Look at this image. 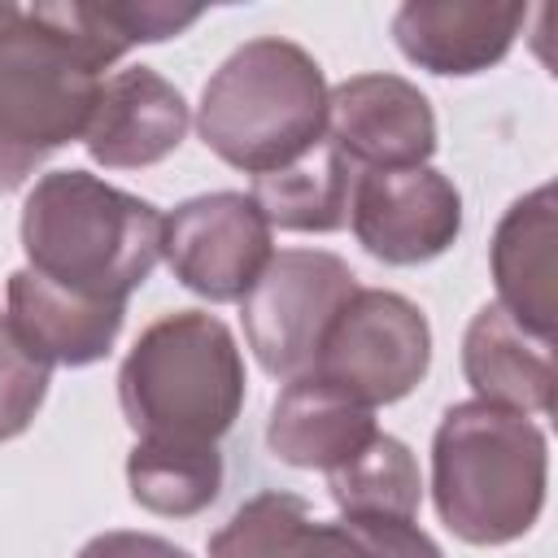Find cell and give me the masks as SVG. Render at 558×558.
<instances>
[{"label": "cell", "instance_id": "cell-19", "mask_svg": "<svg viewBox=\"0 0 558 558\" xmlns=\"http://www.w3.org/2000/svg\"><path fill=\"white\" fill-rule=\"evenodd\" d=\"M227 462L218 445L135 440L126 453V493L140 510L161 519H192L222 493Z\"/></svg>", "mask_w": 558, "mask_h": 558}, {"label": "cell", "instance_id": "cell-13", "mask_svg": "<svg viewBox=\"0 0 558 558\" xmlns=\"http://www.w3.org/2000/svg\"><path fill=\"white\" fill-rule=\"evenodd\" d=\"M527 22L523 4L493 0H405L392 13L397 52L440 78H471L506 61Z\"/></svg>", "mask_w": 558, "mask_h": 558}, {"label": "cell", "instance_id": "cell-22", "mask_svg": "<svg viewBox=\"0 0 558 558\" xmlns=\"http://www.w3.org/2000/svg\"><path fill=\"white\" fill-rule=\"evenodd\" d=\"M74 558H192L183 545L157 536V532H131V527H113L92 536Z\"/></svg>", "mask_w": 558, "mask_h": 558}, {"label": "cell", "instance_id": "cell-14", "mask_svg": "<svg viewBox=\"0 0 558 558\" xmlns=\"http://www.w3.org/2000/svg\"><path fill=\"white\" fill-rule=\"evenodd\" d=\"M554 244H558V201L554 183H541L510 201L497 218L488 244V270L497 283V305L541 340H554L558 296H554Z\"/></svg>", "mask_w": 558, "mask_h": 558}, {"label": "cell", "instance_id": "cell-6", "mask_svg": "<svg viewBox=\"0 0 558 558\" xmlns=\"http://www.w3.org/2000/svg\"><path fill=\"white\" fill-rule=\"evenodd\" d=\"M357 288L362 283L344 257L327 248H279L240 301L244 340L257 366L275 379L314 371L331 318Z\"/></svg>", "mask_w": 558, "mask_h": 558}, {"label": "cell", "instance_id": "cell-16", "mask_svg": "<svg viewBox=\"0 0 558 558\" xmlns=\"http://www.w3.org/2000/svg\"><path fill=\"white\" fill-rule=\"evenodd\" d=\"M462 375L475 401L527 418L554 410V340H541L527 327H519L497 301L480 305L466 323Z\"/></svg>", "mask_w": 558, "mask_h": 558}, {"label": "cell", "instance_id": "cell-18", "mask_svg": "<svg viewBox=\"0 0 558 558\" xmlns=\"http://www.w3.org/2000/svg\"><path fill=\"white\" fill-rule=\"evenodd\" d=\"M357 166L323 135L314 148H305L296 161L257 174L253 201L266 214L270 231H301V235H331L349 227V201H353Z\"/></svg>", "mask_w": 558, "mask_h": 558}, {"label": "cell", "instance_id": "cell-4", "mask_svg": "<svg viewBox=\"0 0 558 558\" xmlns=\"http://www.w3.org/2000/svg\"><path fill=\"white\" fill-rule=\"evenodd\" d=\"M248 397L244 353L209 310L153 318L118 366V405L135 440L218 445Z\"/></svg>", "mask_w": 558, "mask_h": 558}, {"label": "cell", "instance_id": "cell-1", "mask_svg": "<svg viewBox=\"0 0 558 558\" xmlns=\"http://www.w3.org/2000/svg\"><path fill=\"white\" fill-rule=\"evenodd\" d=\"M126 52L113 4H0V192L83 140L105 70Z\"/></svg>", "mask_w": 558, "mask_h": 558}, {"label": "cell", "instance_id": "cell-17", "mask_svg": "<svg viewBox=\"0 0 558 558\" xmlns=\"http://www.w3.org/2000/svg\"><path fill=\"white\" fill-rule=\"evenodd\" d=\"M9 323L48 366H96L113 353L118 331L126 323V305H96L61 292L31 266L13 270L4 283Z\"/></svg>", "mask_w": 558, "mask_h": 558}, {"label": "cell", "instance_id": "cell-10", "mask_svg": "<svg viewBox=\"0 0 558 558\" xmlns=\"http://www.w3.org/2000/svg\"><path fill=\"white\" fill-rule=\"evenodd\" d=\"M349 231L384 266L436 262L462 235V192L432 166L357 170Z\"/></svg>", "mask_w": 558, "mask_h": 558}, {"label": "cell", "instance_id": "cell-2", "mask_svg": "<svg viewBox=\"0 0 558 558\" xmlns=\"http://www.w3.org/2000/svg\"><path fill=\"white\" fill-rule=\"evenodd\" d=\"M166 214L100 174L48 170L22 201V253L35 275L96 305H126L161 262Z\"/></svg>", "mask_w": 558, "mask_h": 558}, {"label": "cell", "instance_id": "cell-3", "mask_svg": "<svg viewBox=\"0 0 558 558\" xmlns=\"http://www.w3.org/2000/svg\"><path fill=\"white\" fill-rule=\"evenodd\" d=\"M549 440L514 410L458 401L432 436V501L440 523L466 545H510L545 510Z\"/></svg>", "mask_w": 558, "mask_h": 558}, {"label": "cell", "instance_id": "cell-7", "mask_svg": "<svg viewBox=\"0 0 558 558\" xmlns=\"http://www.w3.org/2000/svg\"><path fill=\"white\" fill-rule=\"evenodd\" d=\"M427 366L432 323L410 296L388 288H357L331 318L314 357V375L371 410L410 397L427 379Z\"/></svg>", "mask_w": 558, "mask_h": 558}, {"label": "cell", "instance_id": "cell-9", "mask_svg": "<svg viewBox=\"0 0 558 558\" xmlns=\"http://www.w3.org/2000/svg\"><path fill=\"white\" fill-rule=\"evenodd\" d=\"M270 257V222L248 192L187 196L161 222V262L209 305H240Z\"/></svg>", "mask_w": 558, "mask_h": 558}, {"label": "cell", "instance_id": "cell-20", "mask_svg": "<svg viewBox=\"0 0 558 558\" xmlns=\"http://www.w3.org/2000/svg\"><path fill=\"white\" fill-rule=\"evenodd\" d=\"M327 493L340 514L362 519H418L423 475L405 440L375 432L349 462L327 471Z\"/></svg>", "mask_w": 558, "mask_h": 558}, {"label": "cell", "instance_id": "cell-21", "mask_svg": "<svg viewBox=\"0 0 558 558\" xmlns=\"http://www.w3.org/2000/svg\"><path fill=\"white\" fill-rule=\"evenodd\" d=\"M52 366L17 336L9 314H0V445L17 440L44 410Z\"/></svg>", "mask_w": 558, "mask_h": 558}, {"label": "cell", "instance_id": "cell-5", "mask_svg": "<svg viewBox=\"0 0 558 558\" xmlns=\"http://www.w3.org/2000/svg\"><path fill=\"white\" fill-rule=\"evenodd\" d=\"M327 74L296 39L257 35L205 83L196 105L201 144L244 170L270 174L327 135Z\"/></svg>", "mask_w": 558, "mask_h": 558}, {"label": "cell", "instance_id": "cell-11", "mask_svg": "<svg viewBox=\"0 0 558 558\" xmlns=\"http://www.w3.org/2000/svg\"><path fill=\"white\" fill-rule=\"evenodd\" d=\"M327 140L357 170L427 166L436 153V113L418 83L401 74H349L327 92Z\"/></svg>", "mask_w": 558, "mask_h": 558}, {"label": "cell", "instance_id": "cell-12", "mask_svg": "<svg viewBox=\"0 0 558 558\" xmlns=\"http://www.w3.org/2000/svg\"><path fill=\"white\" fill-rule=\"evenodd\" d=\"M192 126L183 92L153 65H126L105 74L83 148L105 170H144L166 161Z\"/></svg>", "mask_w": 558, "mask_h": 558}, {"label": "cell", "instance_id": "cell-15", "mask_svg": "<svg viewBox=\"0 0 558 558\" xmlns=\"http://www.w3.org/2000/svg\"><path fill=\"white\" fill-rule=\"evenodd\" d=\"M375 432H379L375 410L314 371L283 379L266 418L270 453L296 471H323V475L349 462Z\"/></svg>", "mask_w": 558, "mask_h": 558}, {"label": "cell", "instance_id": "cell-8", "mask_svg": "<svg viewBox=\"0 0 558 558\" xmlns=\"http://www.w3.org/2000/svg\"><path fill=\"white\" fill-rule=\"evenodd\" d=\"M209 558H445L414 519H314L310 501L288 488H266L235 506L209 536Z\"/></svg>", "mask_w": 558, "mask_h": 558}]
</instances>
